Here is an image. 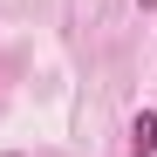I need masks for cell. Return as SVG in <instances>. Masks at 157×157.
<instances>
[{"instance_id":"obj_1","label":"cell","mask_w":157,"mask_h":157,"mask_svg":"<svg viewBox=\"0 0 157 157\" xmlns=\"http://www.w3.org/2000/svg\"><path fill=\"white\" fill-rule=\"evenodd\" d=\"M130 157H157V116H150V109L130 123Z\"/></svg>"}]
</instances>
